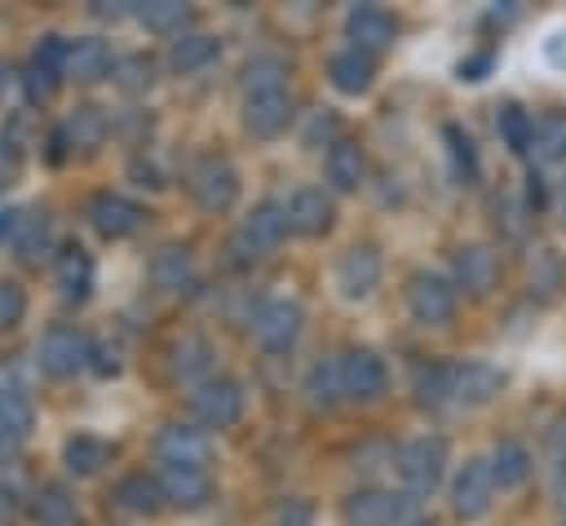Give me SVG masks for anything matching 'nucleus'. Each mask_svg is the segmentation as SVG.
Wrapping results in <instances>:
<instances>
[{"instance_id":"nucleus-41","label":"nucleus","mask_w":566,"mask_h":526,"mask_svg":"<svg viewBox=\"0 0 566 526\" xmlns=\"http://www.w3.org/2000/svg\"><path fill=\"white\" fill-rule=\"evenodd\" d=\"M57 66H49V62H40V57H31L27 62V71H22V88H27V97L31 102H49L53 93H57Z\"/></svg>"},{"instance_id":"nucleus-16","label":"nucleus","mask_w":566,"mask_h":526,"mask_svg":"<svg viewBox=\"0 0 566 526\" xmlns=\"http://www.w3.org/2000/svg\"><path fill=\"white\" fill-rule=\"evenodd\" d=\"M345 31H349L354 49L371 57V53H380V49H389V44H394V35H398V22H394L385 9H376V4H358V9H349V18H345Z\"/></svg>"},{"instance_id":"nucleus-38","label":"nucleus","mask_w":566,"mask_h":526,"mask_svg":"<svg viewBox=\"0 0 566 526\" xmlns=\"http://www.w3.org/2000/svg\"><path fill=\"white\" fill-rule=\"evenodd\" d=\"M137 18L159 35H168V31L181 35V27L190 22V4H181V0H146V4H137Z\"/></svg>"},{"instance_id":"nucleus-6","label":"nucleus","mask_w":566,"mask_h":526,"mask_svg":"<svg viewBox=\"0 0 566 526\" xmlns=\"http://www.w3.org/2000/svg\"><path fill=\"white\" fill-rule=\"evenodd\" d=\"M301 323H305V309L296 301H287V296H274L252 314V340L261 349H270V354H283V349L296 345Z\"/></svg>"},{"instance_id":"nucleus-27","label":"nucleus","mask_w":566,"mask_h":526,"mask_svg":"<svg viewBox=\"0 0 566 526\" xmlns=\"http://www.w3.org/2000/svg\"><path fill=\"white\" fill-rule=\"evenodd\" d=\"M531 155H535V164H562L566 159V111H544L535 119Z\"/></svg>"},{"instance_id":"nucleus-34","label":"nucleus","mask_w":566,"mask_h":526,"mask_svg":"<svg viewBox=\"0 0 566 526\" xmlns=\"http://www.w3.org/2000/svg\"><path fill=\"white\" fill-rule=\"evenodd\" d=\"M416 402L438 411V407H455L451 402V362H433V367H420L416 376Z\"/></svg>"},{"instance_id":"nucleus-13","label":"nucleus","mask_w":566,"mask_h":526,"mask_svg":"<svg viewBox=\"0 0 566 526\" xmlns=\"http://www.w3.org/2000/svg\"><path fill=\"white\" fill-rule=\"evenodd\" d=\"M500 385H504V371H495L491 362H478V358L451 362V402L455 407H482L500 393Z\"/></svg>"},{"instance_id":"nucleus-33","label":"nucleus","mask_w":566,"mask_h":526,"mask_svg":"<svg viewBox=\"0 0 566 526\" xmlns=\"http://www.w3.org/2000/svg\"><path fill=\"white\" fill-rule=\"evenodd\" d=\"M495 128H500V137H504V146L513 150V155H531V137H535V119L517 106V102H504L500 106V115H495Z\"/></svg>"},{"instance_id":"nucleus-10","label":"nucleus","mask_w":566,"mask_h":526,"mask_svg":"<svg viewBox=\"0 0 566 526\" xmlns=\"http://www.w3.org/2000/svg\"><path fill=\"white\" fill-rule=\"evenodd\" d=\"M376 283H380V252L371 243L345 248L340 261H336V287H340V296L345 301H363V296L376 292Z\"/></svg>"},{"instance_id":"nucleus-28","label":"nucleus","mask_w":566,"mask_h":526,"mask_svg":"<svg viewBox=\"0 0 566 526\" xmlns=\"http://www.w3.org/2000/svg\"><path fill=\"white\" fill-rule=\"evenodd\" d=\"M49 243H53V225H49V217H44V212H27L22 225H18V234H13V252H18V261H22V265H40V261L49 256Z\"/></svg>"},{"instance_id":"nucleus-19","label":"nucleus","mask_w":566,"mask_h":526,"mask_svg":"<svg viewBox=\"0 0 566 526\" xmlns=\"http://www.w3.org/2000/svg\"><path fill=\"white\" fill-rule=\"evenodd\" d=\"M327 80H332V88H336V93L358 97V93H367V88H371L376 66H371V57H367V53H358V49L349 44V49H340V53H332V57H327Z\"/></svg>"},{"instance_id":"nucleus-20","label":"nucleus","mask_w":566,"mask_h":526,"mask_svg":"<svg viewBox=\"0 0 566 526\" xmlns=\"http://www.w3.org/2000/svg\"><path fill=\"white\" fill-rule=\"evenodd\" d=\"M53 278H57V296H62L66 305L84 301L88 287H93V261H88V252H84L80 243L62 248V252H57V265H53Z\"/></svg>"},{"instance_id":"nucleus-30","label":"nucleus","mask_w":566,"mask_h":526,"mask_svg":"<svg viewBox=\"0 0 566 526\" xmlns=\"http://www.w3.org/2000/svg\"><path fill=\"white\" fill-rule=\"evenodd\" d=\"M190 274H195L190 252L177 248V243H168V248H159V252L150 256V278H155V287H164V292H181V287L190 283Z\"/></svg>"},{"instance_id":"nucleus-22","label":"nucleus","mask_w":566,"mask_h":526,"mask_svg":"<svg viewBox=\"0 0 566 526\" xmlns=\"http://www.w3.org/2000/svg\"><path fill=\"white\" fill-rule=\"evenodd\" d=\"M159 486H164V499L177 508H203L212 499V482L203 469H164Z\"/></svg>"},{"instance_id":"nucleus-37","label":"nucleus","mask_w":566,"mask_h":526,"mask_svg":"<svg viewBox=\"0 0 566 526\" xmlns=\"http://www.w3.org/2000/svg\"><path fill=\"white\" fill-rule=\"evenodd\" d=\"M31 420H35L31 398H27L22 389H13V385H0V438H4V433H9V438H22V433L31 429Z\"/></svg>"},{"instance_id":"nucleus-12","label":"nucleus","mask_w":566,"mask_h":526,"mask_svg":"<svg viewBox=\"0 0 566 526\" xmlns=\"http://www.w3.org/2000/svg\"><path fill=\"white\" fill-rule=\"evenodd\" d=\"M283 208H287V225H292L296 234H305V239L327 234V230H332V217H336V203H332V194H327L323 186H301V190H292V199H287Z\"/></svg>"},{"instance_id":"nucleus-31","label":"nucleus","mask_w":566,"mask_h":526,"mask_svg":"<svg viewBox=\"0 0 566 526\" xmlns=\"http://www.w3.org/2000/svg\"><path fill=\"white\" fill-rule=\"evenodd\" d=\"M102 137H106V115L97 106H75L62 124V141L75 150H93V146H102Z\"/></svg>"},{"instance_id":"nucleus-47","label":"nucleus","mask_w":566,"mask_h":526,"mask_svg":"<svg viewBox=\"0 0 566 526\" xmlns=\"http://www.w3.org/2000/svg\"><path fill=\"white\" fill-rule=\"evenodd\" d=\"M13 168H18V141L13 137H0V181L13 177Z\"/></svg>"},{"instance_id":"nucleus-3","label":"nucleus","mask_w":566,"mask_h":526,"mask_svg":"<svg viewBox=\"0 0 566 526\" xmlns=\"http://www.w3.org/2000/svg\"><path fill=\"white\" fill-rule=\"evenodd\" d=\"M186 190H190V199H195L203 212H226V208L239 199V172H234L230 159H221V155H203V159L190 164V172H186Z\"/></svg>"},{"instance_id":"nucleus-4","label":"nucleus","mask_w":566,"mask_h":526,"mask_svg":"<svg viewBox=\"0 0 566 526\" xmlns=\"http://www.w3.org/2000/svg\"><path fill=\"white\" fill-rule=\"evenodd\" d=\"M495 491H500V482H495V473H491V460L473 455V460H464V469H460L455 482H451V513L464 517V522H478V517L491 513Z\"/></svg>"},{"instance_id":"nucleus-39","label":"nucleus","mask_w":566,"mask_h":526,"mask_svg":"<svg viewBox=\"0 0 566 526\" xmlns=\"http://www.w3.org/2000/svg\"><path fill=\"white\" fill-rule=\"evenodd\" d=\"M287 75V62L279 53H256L248 66H243V88L248 93H265V88H287L283 84Z\"/></svg>"},{"instance_id":"nucleus-9","label":"nucleus","mask_w":566,"mask_h":526,"mask_svg":"<svg viewBox=\"0 0 566 526\" xmlns=\"http://www.w3.org/2000/svg\"><path fill=\"white\" fill-rule=\"evenodd\" d=\"M340 385H345L349 402H376L385 393V385H389V371H385L380 354L349 349V354H340Z\"/></svg>"},{"instance_id":"nucleus-7","label":"nucleus","mask_w":566,"mask_h":526,"mask_svg":"<svg viewBox=\"0 0 566 526\" xmlns=\"http://www.w3.org/2000/svg\"><path fill=\"white\" fill-rule=\"evenodd\" d=\"M190 411L208 429H230L243 415V385L230 376H212L190 393Z\"/></svg>"},{"instance_id":"nucleus-23","label":"nucleus","mask_w":566,"mask_h":526,"mask_svg":"<svg viewBox=\"0 0 566 526\" xmlns=\"http://www.w3.org/2000/svg\"><path fill=\"white\" fill-rule=\"evenodd\" d=\"M111 44L97 40V35H84V40H71V53H66V75L80 80V84H93L111 71Z\"/></svg>"},{"instance_id":"nucleus-21","label":"nucleus","mask_w":566,"mask_h":526,"mask_svg":"<svg viewBox=\"0 0 566 526\" xmlns=\"http://www.w3.org/2000/svg\"><path fill=\"white\" fill-rule=\"evenodd\" d=\"M363 168H367L363 146L349 141V137H336L332 150H327V186L340 190V194H349V190L363 186Z\"/></svg>"},{"instance_id":"nucleus-2","label":"nucleus","mask_w":566,"mask_h":526,"mask_svg":"<svg viewBox=\"0 0 566 526\" xmlns=\"http://www.w3.org/2000/svg\"><path fill=\"white\" fill-rule=\"evenodd\" d=\"M287 230L292 225H287V208L283 203H256L239 221V230L230 234V252H234V261H256V256L274 252Z\"/></svg>"},{"instance_id":"nucleus-42","label":"nucleus","mask_w":566,"mask_h":526,"mask_svg":"<svg viewBox=\"0 0 566 526\" xmlns=\"http://www.w3.org/2000/svg\"><path fill=\"white\" fill-rule=\"evenodd\" d=\"M115 80H119V88H128V93H146V88L155 84V62H150L146 53H133V57H124V62L115 66Z\"/></svg>"},{"instance_id":"nucleus-17","label":"nucleus","mask_w":566,"mask_h":526,"mask_svg":"<svg viewBox=\"0 0 566 526\" xmlns=\"http://www.w3.org/2000/svg\"><path fill=\"white\" fill-rule=\"evenodd\" d=\"M88 221H93V230L102 234V239H128L137 225H142V208L133 203V199H124V194H93L88 199Z\"/></svg>"},{"instance_id":"nucleus-8","label":"nucleus","mask_w":566,"mask_h":526,"mask_svg":"<svg viewBox=\"0 0 566 526\" xmlns=\"http://www.w3.org/2000/svg\"><path fill=\"white\" fill-rule=\"evenodd\" d=\"M407 309H411L416 323L442 327V323H451V314H455V287H451L442 274L420 270V274L407 278Z\"/></svg>"},{"instance_id":"nucleus-24","label":"nucleus","mask_w":566,"mask_h":526,"mask_svg":"<svg viewBox=\"0 0 566 526\" xmlns=\"http://www.w3.org/2000/svg\"><path fill=\"white\" fill-rule=\"evenodd\" d=\"M172 376L186 380V385H195V389L203 380H212V345L203 336H181L172 345Z\"/></svg>"},{"instance_id":"nucleus-50","label":"nucleus","mask_w":566,"mask_h":526,"mask_svg":"<svg viewBox=\"0 0 566 526\" xmlns=\"http://www.w3.org/2000/svg\"><path fill=\"white\" fill-rule=\"evenodd\" d=\"M93 367H97L102 376H111V371L119 367V358H115V349H93Z\"/></svg>"},{"instance_id":"nucleus-5","label":"nucleus","mask_w":566,"mask_h":526,"mask_svg":"<svg viewBox=\"0 0 566 526\" xmlns=\"http://www.w3.org/2000/svg\"><path fill=\"white\" fill-rule=\"evenodd\" d=\"M88 358H93V345H88V336L75 332V327H53V332H44L40 345H35V367H40L44 376H57V380L84 371Z\"/></svg>"},{"instance_id":"nucleus-1","label":"nucleus","mask_w":566,"mask_h":526,"mask_svg":"<svg viewBox=\"0 0 566 526\" xmlns=\"http://www.w3.org/2000/svg\"><path fill=\"white\" fill-rule=\"evenodd\" d=\"M447 473V442L438 433H420L398 446V477L411 499H429Z\"/></svg>"},{"instance_id":"nucleus-15","label":"nucleus","mask_w":566,"mask_h":526,"mask_svg":"<svg viewBox=\"0 0 566 526\" xmlns=\"http://www.w3.org/2000/svg\"><path fill=\"white\" fill-rule=\"evenodd\" d=\"M155 455L168 469H203L208 464V438L190 424H164L155 438Z\"/></svg>"},{"instance_id":"nucleus-49","label":"nucleus","mask_w":566,"mask_h":526,"mask_svg":"<svg viewBox=\"0 0 566 526\" xmlns=\"http://www.w3.org/2000/svg\"><path fill=\"white\" fill-rule=\"evenodd\" d=\"M486 66H491V57L482 53V57H469V62H460V75H464V80H482V71H486Z\"/></svg>"},{"instance_id":"nucleus-48","label":"nucleus","mask_w":566,"mask_h":526,"mask_svg":"<svg viewBox=\"0 0 566 526\" xmlns=\"http://www.w3.org/2000/svg\"><path fill=\"white\" fill-rule=\"evenodd\" d=\"M548 482H553V499H557V508L566 513V460H562V464H548Z\"/></svg>"},{"instance_id":"nucleus-44","label":"nucleus","mask_w":566,"mask_h":526,"mask_svg":"<svg viewBox=\"0 0 566 526\" xmlns=\"http://www.w3.org/2000/svg\"><path fill=\"white\" fill-rule=\"evenodd\" d=\"M531 283H535L539 292H553V287L562 283V265H557V256H553L548 248L535 252V261H531Z\"/></svg>"},{"instance_id":"nucleus-14","label":"nucleus","mask_w":566,"mask_h":526,"mask_svg":"<svg viewBox=\"0 0 566 526\" xmlns=\"http://www.w3.org/2000/svg\"><path fill=\"white\" fill-rule=\"evenodd\" d=\"M296 106H292V93L287 88H265V93H248L243 97V124L256 133V137H274L292 124Z\"/></svg>"},{"instance_id":"nucleus-40","label":"nucleus","mask_w":566,"mask_h":526,"mask_svg":"<svg viewBox=\"0 0 566 526\" xmlns=\"http://www.w3.org/2000/svg\"><path fill=\"white\" fill-rule=\"evenodd\" d=\"M442 141H447V155H451L455 177H473V172H478V155H473L469 133H464L460 124H447V128H442Z\"/></svg>"},{"instance_id":"nucleus-51","label":"nucleus","mask_w":566,"mask_h":526,"mask_svg":"<svg viewBox=\"0 0 566 526\" xmlns=\"http://www.w3.org/2000/svg\"><path fill=\"white\" fill-rule=\"evenodd\" d=\"M18 225H22V212H18V208H4V212H0V239L18 234Z\"/></svg>"},{"instance_id":"nucleus-52","label":"nucleus","mask_w":566,"mask_h":526,"mask_svg":"<svg viewBox=\"0 0 566 526\" xmlns=\"http://www.w3.org/2000/svg\"><path fill=\"white\" fill-rule=\"evenodd\" d=\"M4 84H9V71H4V62H0V93H4Z\"/></svg>"},{"instance_id":"nucleus-35","label":"nucleus","mask_w":566,"mask_h":526,"mask_svg":"<svg viewBox=\"0 0 566 526\" xmlns=\"http://www.w3.org/2000/svg\"><path fill=\"white\" fill-rule=\"evenodd\" d=\"M62 460H66V469H71V473L88 477V473H97V469L106 464V442H102V438H93V433H75V438H66Z\"/></svg>"},{"instance_id":"nucleus-53","label":"nucleus","mask_w":566,"mask_h":526,"mask_svg":"<svg viewBox=\"0 0 566 526\" xmlns=\"http://www.w3.org/2000/svg\"><path fill=\"white\" fill-rule=\"evenodd\" d=\"M411 526H433V522H411Z\"/></svg>"},{"instance_id":"nucleus-36","label":"nucleus","mask_w":566,"mask_h":526,"mask_svg":"<svg viewBox=\"0 0 566 526\" xmlns=\"http://www.w3.org/2000/svg\"><path fill=\"white\" fill-rule=\"evenodd\" d=\"M35 526H75V499L66 495V486H44L35 495Z\"/></svg>"},{"instance_id":"nucleus-18","label":"nucleus","mask_w":566,"mask_h":526,"mask_svg":"<svg viewBox=\"0 0 566 526\" xmlns=\"http://www.w3.org/2000/svg\"><path fill=\"white\" fill-rule=\"evenodd\" d=\"M451 270H455V283H460L464 292L482 296V292H491L495 278H500V256H495L486 243H469V248H455Z\"/></svg>"},{"instance_id":"nucleus-26","label":"nucleus","mask_w":566,"mask_h":526,"mask_svg":"<svg viewBox=\"0 0 566 526\" xmlns=\"http://www.w3.org/2000/svg\"><path fill=\"white\" fill-rule=\"evenodd\" d=\"M115 504L124 508V513H155L159 504H164V486H159V477H146V473H128V477H119L115 482Z\"/></svg>"},{"instance_id":"nucleus-29","label":"nucleus","mask_w":566,"mask_h":526,"mask_svg":"<svg viewBox=\"0 0 566 526\" xmlns=\"http://www.w3.org/2000/svg\"><path fill=\"white\" fill-rule=\"evenodd\" d=\"M217 53H221V44H217V35H203V31H190V35H181L177 44H172V71H181V75H195V71H203V66H212L217 62Z\"/></svg>"},{"instance_id":"nucleus-11","label":"nucleus","mask_w":566,"mask_h":526,"mask_svg":"<svg viewBox=\"0 0 566 526\" xmlns=\"http://www.w3.org/2000/svg\"><path fill=\"white\" fill-rule=\"evenodd\" d=\"M407 513V495L380 491V486H363L340 504L345 526H394Z\"/></svg>"},{"instance_id":"nucleus-45","label":"nucleus","mask_w":566,"mask_h":526,"mask_svg":"<svg viewBox=\"0 0 566 526\" xmlns=\"http://www.w3.org/2000/svg\"><path fill=\"white\" fill-rule=\"evenodd\" d=\"M544 455H548V464H562V460H566V420H557V424L544 433Z\"/></svg>"},{"instance_id":"nucleus-25","label":"nucleus","mask_w":566,"mask_h":526,"mask_svg":"<svg viewBox=\"0 0 566 526\" xmlns=\"http://www.w3.org/2000/svg\"><path fill=\"white\" fill-rule=\"evenodd\" d=\"M531 469H535V455H531L526 442H500V446L491 451V473H495L500 491L522 486V482L531 477Z\"/></svg>"},{"instance_id":"nucleus-46","label":"nucleus","mask_w":566,"mask_h":526,"mask_svg":"<svg viewBox=\"0 0 566 526\" xmlns=\"http://www.w3.org/2000/svg\"><path fill=\"white\" fill-rule=\"evenodd\" d=\"M314 522V508L305 499H287V508L279 513V526H310Z\"/></svg>"},{"instance_id":"nucleus-32","label":"nucleus","mask_w":566,"mask_h":526,"mask_svg":"<svg viewBox=\"0 0 566 526\" xmlns=\"http://www.w3.org/2000/svg\"><path fill=\"white\" fill-rule=\"evenodd\" d=\"M305 398L314 407H332L345 398V385H340V358H318L310 371H305Z\"/></svg>"},{"instance_id":"nucleus-43","label":"nucleus","mask_w":566,"mask_h":526,"mask_svg":"<svg viewBox=\"0 0 566 526\" xmlns=\"http://www.w3.org/2000/svg\"><path fill=\"white\" fill-rule=\"evenodd\" d=\"M22 314H27V292L13 278H0V332L22 323Z\"/></svg>"}]
</instances>
